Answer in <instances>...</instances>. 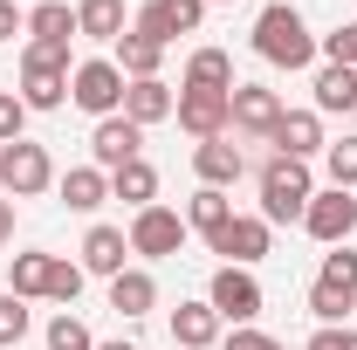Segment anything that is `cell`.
Segmentation results:
<instances>
[{"instance_id":"1","label":"cell","mask_w":357,"mask_h":350,"mask_svg":"<svg viewBox=\"0 0 357 350\" xmlns=\"http://www.w3.org/2000/svg\"><path fill=\"white\" fill-rule=\"evenodd\" d=\"M255 55H261V62H275V69H310V62H316L310 21H303L289 0L261 7V14H255Z\"/></svg>"},{"instance_id":"2","label":"cell","mask_w":357,"mask_h":350,"mask_svg":"<svg viewBox=\"0 0 357 350\" xmlns=\"http://www.w3.org/2000/svg\"><path fill=\"white\" fill-rule=\"evenodd\" d=\"M255 185H261V220H268V227L303 220V213H310V199H316V172L303 165V158H268Z\"/></svg>"},{"instance_id":"3","label":"cell","mask_w":357,"mask_h":350,"mask_svg":"<svg viewBox=\"0 0 357 350\" xmlns=\"http://www.w3.org/2000/svg\"><path fill=\"white\" fill-rule=\"evenodd\" d=\"M28 110H62L69 103V48H21V89H14Z\"/></svg>"},{"instance_id":"4","label":"cell","mask_w":357,"mask_h":350,"mask_svg":"<svg viewBox=\"0 0 357 350\" xmlns=\"http://www.w3.org/2000/svg\"><path fill=\"white\" fill-rule=\"evenodd\" d=\"M69 103H76V110H89L96 124H103V117H117V110H124V69H117L110 55L76 62V69H69Z\"/></svg>"},{"instance_id":"5","label":"cell","mask_w":357,"mask_h":350,"mask_svg":"<svg viewBox=\"0 0 357 350\" xmlns=\"http://www.w3.org/2000/svg\"><path fill=\"white\" fill-rule=\"evenodd\" d=\"M0 185H7V199H35V192H48V185H55L48 144H35V137L0 144Z\"/></svg>"},{"instance_id":"6","label":"cell","mask_w":357,"mask_h":350,"mask_svg":"<svg viewBox=\"0 0 357 350\" xmlns=\"http://www.w3.org/2000/svg\"><path fill=\"white\" fill-rule=\"evenodd\" d=\"M172 117H178V131L192 137V144H206V137H227L234 131V89H178V103H172Z\"/></svg>"},{"instance_id":"7","label":"cell","mask_w":357,"mask_h":350,"mask_svg":"<svg viewBox=\"0 0 357 350\" xmlns=\"http://www.w3.org/2000/svg\"><path fill=\"white\" fill-rule=\"evenodd\" d=\"M206 303H213V316L220 323H234V330H248L255 316H261V282H255V268H220L213 282H206Z\"/></svg>"},{"instance_id":"8","label":"cell","mask_w":357,"mask_h":350,"mask_svg":"<svg viewBox=\"0 0 357 350\" xmlns=\"http://www.w3.org/2000/svg\"><path fill=\"white\" fill-rule=\"evenodd\" d=\"M199 21H206V0H144L137 7V35H151L158 48H172L178 35H199Z\"/></svg>"},{"instance_id":"9","label":"cell","mask_w":357,"mask_h":350,"mask_svg":"<svg viewBox=\"0 0 357 350\" xmlns=\"http://www.w3.org/2000/svg\"><path fill=\"white\" fill-rule=\"evenodd\" d=\"M185 213H172V206H144V213H131V254H144V261H165V254H178L185 248Z\"/></svg>"},{"instance_id":"10","label":"cell","mask_w":357,"mask_h":350,"mask_svg":"<svg viewBox=\"0 0 357 350\" xmlns=\"http://www.w3.org/2000/svg\"><path fill=\"white\" fill-rule=\"evenodd\" d=\"M303 227H310V241H323V248H351V234H357V192H344V185L316 192L310 213H303Z\"/></svg>"},{"instance_id":"11","label":"cell","mask_w":357,"mask_h":350,"mask_svg":"<svg viewBox=\"0 0 357 350\" xmlns=\"http://www.w3.org/2000/svg\"><path fill=\"white\" fill-rule=\"evenodd\" d=\"M268 241H275V227H268L261 213H234L220 234L206 241V248L220 254V268H255V261L268 254Z\"/></svg>"},{"instance_id":"12","label":"cell","mask_w":357,"mask_h":350,"mask_svg":"<svg viewBox=\"0 0 357 350\" xmlns=\"http://www.w3.org/2000/svg\"><path fill=\"white\" fill-rule=\"evenodd\" d=\"M268 144H275V158H303V165H310L330 137H323V117H316V110H282V124L268 131Z\"/></svg>"},{"instance_id":"13","label":"cell","mask_w":357,"mask_h":350,"mask_svg":"<svg viewBox=\"0 0 357 350\" xmlns=\"http://www.w3.org/2000/svg\"><path fill=\"white\" fill-rule=\"evenodd\" d=\"M137 144H144V131H137V124L124 117V110H117V117H103V124L89 131V151H96V165H103V172H117V165H131V158H144Z\"/></svg>"},{"instance_id":"14","label":"cell","mask_w":357,"mask_h":350,"mask_svg":"<svg viewBox=\"0 0 357 350\" xmlns=\"http://www.w3.org/2000/svg\"><path fill=\"white\" fill-rule=\"evenodd\" d=\"M282 124V96L261 83H234V131H248V137H268Z\"/></svg>"},{"instance_id":"15","label":"cell","mask_w":357,"mask_h":350,"mask_svg":"<svg viewBox=\"0 0 357 350\" xmlns=\"http://www.w3.org/2000/svg\"><path fill=\"white\" fill-rule=\"evenodd\" d=\"M172 83L165 76H144V83H124V117H131L137 131H151V124H165L172 117Z\"/></svg>"},{"instance_id":"16","label":"cell","mask_w":357,"mask_h":350,"mask_svg":"<svg viewBox=\"0 0 357 350\" xmlns=\"http://www.w3.org/2000/svg\"><path fill=\"white\" fill-rule=\"evenodd\" d=\"M192 172H199V185H234V178L248 172V158H241V144L234 137H206V144H192Z\"/></svg>"},{"instance_id":"17","label":"cell","mask_w":357,"mask_h":350,"mask_svg":"<svg viewBox=\"0 0 357 350\" xmlns=\"http://www.w3.org/2000/svg\"><path fill=\"white\" fill-rule=\"evenodd\" d=\"M124 254H131V234L124 227H89L83 234V275H124Z\"/></svg>"},{"instance_id":"18","label":"cell","mask_w":357,"mask_h":350,"mask_svg":"<svg viewBox=\"0 0 357 350\" xmlns=\"http://www.w3.org/2000/svg\"><path fill=\"white\" fill-rule=\"evenodd\" d=\"M28 35H35V48H69L76 42V7L69 0H35L28 7Z\"/></svg>"},{"instance_id":"19","label":"cell","mask_w":357,"mask_h":350,"mask_svg":"<svg viewBox=\"0 0 357 350\" xmlns=\"http://www.w3.org/2000/svg\"><path fill=\"white\" fill-rule=\"evenodd\" d=\"M310 89H316V117H344V110H357V69H344V62H323Z\"/></svg>"},{"instance_id":"20","label":"cell","mask_w":357,"mask_h":350,"mask_svg":"<svg viewBox=\"0 0 357 350\" xmlns=\"http://www.w3.org/2000/svg\"><path fill=\"white\" fill-rule=\"evenodd\" d=\"M110 309L131 323V316H151L158 309V282H151V268H124V275H110Z\"/></svg>"},{"instance_id":"21","label":"cell","mask_w":357,"mask_h":350,"mask_svg":"<svg viewBox=\"0 0 357 350\" xmlns=\"http://www.w3.org/2000/svg\"><path fill=\"white\" fill-rule=\"evenodd\" d=\"M172 344H178V350L220 344V316H213V303H178V309H172Z\"/></svg>"},{"instance_id":"22","label":"cell","mask_w":357,"mask_h":350,"mask_svg":"<svg viewBox=\"0 0 357 350\" xmlns=\"http://www.w3.org/2000/svg\"><path fill=\"white\" fill-rule=\"evenodd\" d=\"M76 35L83 42H124V0H76Z\"/></svg>"},{"instance_id":"23","label":"cell","mask_w":357,"mask_h":350,"mask_svg":"<svg viewBox=\"0 0 357 350\" xmlns=\"http://www.w3.org/2000/svg\"><path fill=\"white\" fill-rule=\"evenodd\" d=\"M110 199H124L131 213H144V206H158V172H151L144 158H131V165H117V172H110Z\"/></svg>"},{"instance_id":"24","label":"cell","mask_w":357,"mask_h":350,"mask_svg":"<svg viewBox=\"0 0 357 350\" xmlns=\"http://www.w3.org/2000/svg\"><path fill=\"white\" fill-rule=\"evenodd\" d=\"M110 62L124 69V83H144V76H158L165 48L151 42V35H137V28H124V42H117V55H110Z\"/></svg>"},{"instance_id":"25","label":"cell","mask_w":357,"mask_h":350,"mask_svg":"<svg viewBox=\"0 0 357 350\" xmlns=\"http://www.w3.org/2000/svg\"><path fill=\"white\" fill-rule=\"evenodd\" d=\"M62 199H69L76 213H96V206L110 199V172H103V165H69V172H62Z\"/></svg>"},{"instance_id":"26","label":"cell","mask_w":357,"mask_h":350,"mask_svg":"<svg viewBox=\"0 0 357 350\" xmlns=\"http://www.w3.org/2000/svg\"><path fill=\"white\" fill-rule=\"evenodd\" d=\"M227 220H234V199H227L220 185H199V192L185 199V227H192V234H206V241L220 234Z\"/></svg>"},{"instance_id":"27","label":"cell","mask_w":357,"mask_h":350,"mask_svg":"<svg viewBox=\"0 0 357 350\" xmlns=\"http://www.w3.org/2000/svg\"><path fill=\"white\" fill-rule=\"evenodd\" d=\"M185 83L192 89H234V55H227V48H192Z\"/></svg>"},{"instance_id":"28","label":"cell","mask_w":357,"mask_h":350,"mask_svg":"<svg viewBox=\"0 0 357 350\" xmlns=\"http://www.w3.org/2000/svg\"><path fill=\"white\" fill-rule=\"evenodd\" d=\"M48 261H55V254H14V268H7V296H21V303L48 296Z\"/></svg>"},{"instance_id":"29","label":"cell","mask_w":357,"mask_h":350,"mask_svg":"<svg viewBox=\"0 0 357 350\" xmlns=\"http://www.w3.org/2000/svg\"><path fill=\"white\" fill-rule=\"evenodd\" d=\"M323 172H330V185L357 192V131H351V137H330V144H323Z\"/></svg>"},{"instance_id":"30","label":"cell","mask_w":357,"mask_h":350,"mask_svg":"<svg viewBox=\"0 0 357 350\" xmlns=\"http://www.w3.org/2000/svg\"><path fill=\"white\" fill-rule=\"evenodd\" d=\"M76 296H83V261H69V254H55V261H48V303H76Z\"/></svg>"},{"instance_id":"31","label":"cell","mask_w":357,"mask_h":350,"mask_svg":"<svg viewBox=\"0 0 357 350\" xmlns=\"http://www.w3.org/2000/svg\"><path fill=\"white\" fill-rule=\"evenodd\" d=\"M357 309V296H344V289H323V282H310V316H316V330L323 323H344Z\"/></svg>"},{"instance_id":"32","label":"cell","mask_w":357,"mask_h":350,"mask_svg":"<svg viewBox=\"0 0 357 350\" xmlns=\"http://www.w3.org/2000/svg\"><path fill=\"white\" fill-rule=\"evenodd\" d=\"M316 282H323V289H344V296H357V254H351V248H330Z\"/></svg>"},{"instance_id":"33","label":"cell","mask_w":357,"mask_h":350,"mask_svg":"<svg viewBox=\"0 0 357 350\" xmlns=\"http://www.w3.org/2000/svg\"><path fill=\"white\" fill-rule=\"evenodd\" d=\"M48 350H96V337H89L83 316H69V309H62V316L48 323Z\"/></svg>"},{"instance_id":"34","label":"cell","mask_w":357,"mask_h":350,"mask_svg":"<svg viewBox=\"0 0 357 350\" xmlns=\"http://www.w3.org/2000/svg\"><path fill=\"white\" fill-rule=\"evenodd\" d=\"M323 62H344V69H357V21H344V28H337V35H323Z\"/></svg>"},{"instance_id":"35","label":"cell","mask_w":357,"mask_h":350,"mask_svg":"<svg viewBox=\"0 0 357 350\" xmlns=\"http://www.w3.org/2000/svg\"><path fill=\"white\" fill-rule=\"evenodd\" d=\"M21 337H28V303L0 296V344H21Z\"/></svg>"},{"instance_id":"36","label":"cell","mask_w":357,"mask_h":350,"mask_svg":"<svg viewBox=\"0 0 357 350\" xmlns=\"http://www.w3.org/2000/svg\"><path fill=\"white\" fill-rule=\"evenodd\" d=\"M21 124H28V103H21L14 89H0V144H14V137H21Z\"/></svg>"},{"instance_id":"37","label":"cell","mask_w":357,"mask_h":350,"mask_svg":"<svg viewBox=\"0 0 357 350\" xmlns=\"http://www.w3.org/2000/svg\"><path fill=\"white\" fill-rule=\"evenodd\" d=\"M310 350H357V330H344V323H323L310 337Z\"/></svg>"},{"instance_id":"38","label":"cell","mask_w":357,"mask_h":350,"mask_svg":"<svg viewBox=\"0 0 357 350\" xmlns=\"http://www.w3.org/2000/svg\"><path fill=\"white\" fill-rule=\"evenodd\" d=\"M220 350H282V344H275L268 330H255V323H248V330H234V337H227Z\"/></svg>"},{"instance_id":"39","label":"cell","mask_w":357,"mask_h":350,"mask_svg":"<svg viewBox=\"0 0 357 350\" xmlns=\"http://www.w3.org/2000/svg\"><path fill=\"white\" fill-rule=\"evenodd\" d=\"M14 35H28V14L14 0H0V42H14Z\"/></svg>"},{"instance_id":"40","label":"cell","mask_w":357,"mask_h":350,"mask_svg":"<svg viewBox=\"0 0 357 350\" xmlns=\"http://www.w3.org/2000/svg\"><path fill=\"white\" fill-rule=\"evenodd\" d=\"M14 234V199H0V241Z\"/></svg>"},{"instance_id":"41","label":"cell","mask_w":357,"mask_h":350,"mask_svg":"<svg viewBox=\"0 0 357 350\" xmlns=\"http://www.w3.org/2000/svg\"><path fill=\"white\" fill-rule=\"evenodd\" d=\"M96 350H137V344H124V337H117V344H96Z\"/></svg>"},{"instance_id":"42","label":"cell","mask_w":357,"mask_h":350,"mask_svg":"<svg viewBox=\"0 0 357 350\" xmlns=\"http://www.w3.org/2000/svg\"><path fill=\"white\" fill-rule=\"evenodd\" d=\"M206 7H213V0H206ZM220 7H234V0H220Z\"/></svg>"},{"instance_id":"43","label":"cell","mask_w":357,"mask_h":350,"mask_svg":"<svg viewBox=\"0 0 357 350\" xmlns=\"http://www.w3.org/2000/svg\"><path fill=\"white\" fill-rule=\"evenodd\" d=\"M172 350H178V344H172Z\"/></svg>"}]
</instances>
